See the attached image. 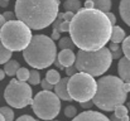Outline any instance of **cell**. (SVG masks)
I'll list each match as a JSON object with an SVG mask.
<instances>
[{
  "mask_svg": "<svg viewBox=\"0 0 130 121\" xmlns=\"http://www.w3.org/2000/svg\"><path fill=\"white\" fill-rule=\"evenodd\" d=\"M80 105H81L82 109H86V110L88 109V110H90V109L93 106V102H92V100H91V101H86V102H80Z\"/></svg>",
  "mask_w": 130,
  "mask_h": 121,
  "instance_id": "36",
  "label": "cell"
},
{
  "mask_svg": "<svg viewBox=\"0 0 130 121\" xmlns=\"http://www.w3.org/2000/svg\"><path fill=\"white\" fill-rule=\"evenodd\" d=\"M0 6H1V8H6V6H8V1H5V0H0Z\"/></svg>",
  "mask_w": 130,
  "mask_h": 121,
  "instance_id": "43",
  "label": "cell"
},
{
  "mask_svg": "<svg viewBox=\"0 0 130 121\" xmlns=\"http://www.w3.org/2000/svg\"><path fill=\"white\" fill-rule=\"evenodd\" d=\"M114 115H115L118 119H120L121 121H130V117H129V115H128V107L124 106V105L118 106V107L114 110Z\"/></svg>",
  "mask_w": 130,
  "mask_h": 121,
  "instance_id": "19",
  "label": "cell"
},
{
  "mask_svg": "<svg viewBox=\"0 0 130 121\" xmlns=\"http://www.w3.org/2000/svg\"><path fill=\"white\" fill-rule=\"evenodd\" d=\"M121 56H123V50H121V48L118 49V50L111 52V57H112V59H119V58H121Z\"/></svg>",
  "mask_w": 130,
  "mask_h": 121,
  "instance_id": "34",
  "label": "cell"
},
{
  "mask_svg": "<svg viewBox=\"0 0 130 121\" xmlns=\"http://www.w3.org/2000/svg\"><path fill=\"white\" fill-rule=\"evenodd\" d=\"M17 78L18 81H22V82H25V81H28L29 78V71H28V68H24V67H20L18 71H17Z\"/></svg>",
  "mask_w": 130,
  "mask_h": 121,
  "instance_id": "25",
  "label": "cell"
},
{
  "mask_svg": "<svg viewBox=\"0 0 130 121\" xmlns=\"http://www.w3.org/2000/svg\"><path fill=\"white\" fill-rule=\"evenodd\" d=\"M5 78V72H4V70H0V81H3Z\"/></svg>",
  "mask_w": 130,
  "mask_h": 121,
  "instance_id": "44",
  "label": "cell"
},
{
  "mask_svg": "<svg viewBox=\"0 0 130 121\" xmlns=\"http://www.w3.org/2000/svg\"><path fill=\"white\" fill-rule=\"evenodd\" d=\"M109 49H110V52H114V50H118V49H120V47H119V44L118 43H110L109 44Z\"/></svg>",
  "mask_w": 130,
  "mask_h": 121,
  "instance_id": "37",
  "label": "cell"
},
{
  "mask_svg": "<svg viewBox=\"0 0 130 121\" xmlns=\"http://www.w3.org/2000/svg\"><path fill=\"white\" fill-rule=\"evenodd\" d=\"M123 54L125 56V58L130 59V36L125 37V39L123 40V47H121Z\"/></svg>",
  "mask_w": 130,
  "mask_h": 121,
  "instance_id": "26",
  "label": "cell"
},
{
  "mask_svg": "<svg viewBox=\"0 0 130 121\" xmlns=\"http://www.w3.org/2000/svg\"><path fill=\"white\" fill-rule=\"evenodd\" d=\"M118 72H119V77L123 82L130 83V59L121 57L119 59V64H118Z\"/></svg>",
  "mask_w": 130,
  "mask_h": 121,
  "instance_id": "12",
  "label": "cell"
},
{
  "mask_svg": "<svg viewBox=\"0 0 130 121\" xmlns=\"http://www.w3.org/2000/svg\"><path fill=\"white\" fill-rule=\"evenodd\" d=\"M58 47H59L61 49H71V50H73V48H75L76 45H75V43L72 42L71 38H68V37H63V38H59Z\"/></svg>",
  "mask_w": 130,
  "mask_h": 121,
  "instance_id": "22",
  "label": "cell"
},
{
  "mask_svg": "<svg viewBox=\"0 0 130 121\" xmlns=\"http://www.w3.org/2000/svg\"><path fill=\"white\" fill-rule=\"evenodd\" d=\"M93 3V9H97L102 13H107L111 9V0H91Z\"/></svg>",
  "mask_w": 130,
  "mask_h": 121,
  "instance_id": "17",
  "label": "cell"
},
{
  "mask_svg": "<svg viewBox=\"0 0 130 121\" xmlns=\"http://www.w3.org/2000/svg\"><path fill=\"white\" fill-rule=\"evenodd\" d=\"M67 83H68V77H64V78H61L59 82L57 84H54V93L58 96L59 100H63V101H72L70 93H68V90H67Z\"/></svg>",
  "mask_w": 130,
  "mask_h": 121,
  "instance_id": "11",
  "label": "cell"
},
{
  "mask_svg": "<svg viewBox=\"0 0 130 121\" xmlns=\"http://www.w3.org/2000/svg\"><path fill=\"white\" fill-rule=\"evenodd\" d=\"M41 86H42V88H43L44 91H52V90L54 88V86H53V84H51L47 80L41 81Z\"/></svg>",
  "mask_w": 130,
  "mask_h": 121,
  "instance_id": "30",
  "label": "cell"
},
{
  "mask_svg": "<svg viewBox=\"0 0 130 121\" xmlns=\"http://www.w3.org/2000/svg\"><path fill=\"white\" fill-rule=\"evenodd\" d=\"M97 82L95 78L87 73L77 72L72 77L68 78L67 90L72 100L77 102H86L91 101L96 93Z\"/></svg>",
  "mask_w": 130,
  "mask_h": 121,
  "instance_id": "7",
  "label": "cell"
},
{
  "mask_svg": "<svg viewBox=\"0 0 130 121\" xmlns=\"http://www.w3.org/2000/svg\"><path fill=\"white\" fill-rule=\"evenodd\" d=\"M124 91H125L126 93H129V92H130V83L124 82Z\"/></svg>",
  "mask_w": 130,
  "mask_h": 121,
  "instance_id": "40",
  "label": "cell"
},
{
  "mask_svg": "<svg viewBox=\"0 0 130 121\" xmlns=\"http://www.w3.org/2000/svg\"><path fill=\"white\" fill-rule=\"evenodd\" d=\"M59 33H64V32H68L70 30V22H66V20H63L62 23H61V25L58 27V29H57Z\"/></svg>",
  "mask_w": 130,
  "mask_h": 121,
  "instance_id": "28",
  "label": "cell"
},
{
  "mask_svg": "<svg viewBox=\"0 0 130 121\" xmlns=\"http://www.w3.org/2000/svg\"><path fill=\"white\" fill-rule=\"evenodd\" d=\"M45 80L48 81L51 84H57L59 80H61V75H59V72L58 71H56V70H49L48 72H47V75H45Z\"/></svg>",
  "mask_w": 130,
  "mask_h": 121,
  "instance_id": "20",
  "label": "cell"
},
{
  "mask_svg": "<svg viewBox=\"0 0 130 121\" xmlns=\"http://www.w3.org/2000/svg\"><path fill=\"white\" fill-rule=\"evenodd\" d=\"M3 16H4V19H5V22H10V20H15L14 18H15V14L14 13H11V11H5L4 14H3Z\"/></svg>",
  "mask_w": 130,
  "mask_h": 121,
  "instance_id": "31",
  "label": "cell"
},
{
  "mask_svg": "<svg viewBox=\"0 0 130 121\" xmlns=\"http://www.w3.org/2000/svg\"><path fill=\"white\" fill-rule=\"evenodd\" d=\"M32 87L22 81L11 80L4 91V98L9 106L15 109H24L33 101Z\"/></svg>",
  "mask_w": 130,
  "mask_h": 121,
  "instance_id": "9",
  "label": "cell"
},
{
  "mask_svg": "<svg viewBox=\"0 0 130 121\" xmlns=\"http://www.w3.org/2000/svg\"><path fill=\"white\" fill-rule=\"evenodd\" d=\"M105 14H106L109 22L111 23V25H115V24H116V16H115V14H112L111 11H107V13H105Z\"/></svg>",
  "mask_w": 130,
  "mask_h": 121,
  "instance_id": "32",
  "label": "cell"
},
{
  "mask_svg": "<svg viewBox=\"0 0 130 121\" xmlns=\"http://www.w3.org/2000/svg\"><path fill=\"white\" fill-rule=\"evenodd\" d=\"M121 19L130 27V0H121L119 6Z\"/></svg>",
  "mask_w": 130,
  "mask_h": 121,
  "instance_id": "14",
  "label": "cell"
},
{
  "mask_svg": "<svg viewBox=\"0 0 130 121\" xmlns=\"http://www.w3.org/2000/svg\"><path fill=\"white\" fill-rule=\"evenodd\" d=\"M128 107H129V110H130V102H129V106H128Z\"/></svg>",
  "mask_w": 130,
  "mask_h": 121,
  "instance_id": "47",
  "label": "cell"
},
{
  "mask_svg": "<svg viewBox=\"0 0 130 121\" xmlns=\"http://www.w3.org/2000/svg\"><path fill=\"white\" fill-rule=\"evenodd\" d=\"M23 57L34 70H43L54 63L57 58V45L52 38L44 34L34 36L28 47L23 50Z\"/></svg>",
  "mask_w": 130,
  "mask_h": 121,
  "instance_id": "4",
  "label": "cell"
},
{
  "mask_svg": "<svg viewBox=\"0 0 130 121\" xmlns=\"http://www.w3.org/2000/svg\"><path fill=\"white\" fill-rule=\"evenodd\" d=\"M64 116L68 117V119L76 117V116H77V109H76L75 106H72V105L67 106V107L64 109Z\"/></svg>",
  "mask_w": 130,
  "mask_h": 121,
  "instance_id": "27",
  "label": "cell"
},
{
  "mask_svg": "<svg viewBox=\"0 0 130 121\" xmlns=\"http://www.w3.org/2000/svg\"><path fill=\"white\" fill-rule=\"evenodd\" d=\"M15 121H38L37 119L32 117L30 115H22L20 117H18Z\"/></svg>",
  "mask_w": 130,
  "mask_h": 121,
  "instance_id": "33",
  "label": "cell"
},
{
  "mask_svg": "<svg viewBox=\"0 0 130 121\" xmlns=\"http://www.w3.org/2000/svg\"><path fill=\"white\" fill-rule=\"evenodd\" d=\"M72 121H110V119L99 111L87 110V111L78 114L76 117L72 119Z\"/></svg>",
  "mask_w": 130,
  "mask_h": 121,
  "instance_id": "10",
  "label": "cell"
},
{
  "mask_svg": "<svg viewBox=\"0 0 130 121\" xmlns=\"http://www.w3.org/2000/svg\"><path fill=\"white\" fill-rule=\"evenodd\" d=\"M58 62L66 68V67H70V66H73L75 64V61H76V54L73 53V50L71 49H62L57 57Z\"/></svg>",
  "mask_w": 130,
  "mask_h": 121,
  "instance_id": "13",
  "label": "cell"
},
{
  "mask_svg": "<svg viewBox=\"0 0 130 121\" xmlns=\"http://www.w3.org/2000/svg\"><path fill=\"white\" fill-rule=\"evenodd\" d=\"M5 23H6V22H5V19H4L3 14H0V30H1V28H3V25H4Z\"/></svg>",
  "mask_w": 130,
  "mask_h": 121,
  "instance_id": "42",
  "label": "cell"
},
{
  "mask_svg": "<svg viewBox=\"0 0 130 121\" xmlns=\"http://www.w3.org/2000/svg\"><path fill=\"white\" fill-rule=\"evenodd\" d=\"M11 50H9V49H6L4 45H3V43L0 42V64H5L10 58H11Z\"/></svg>",
  "mask_w": 130,
  "mask_h": 121,
  "instance_id": "21",
  "label": "cell"
},
{
  "mask_svg": "<svg viewBox=\"0 0 130 121\" xmlns=\"http://www.w3.org/2000/svg\"><path fill=\"white\" fill-rule=\"evenodd\" d=\"M59 1L57 0H17L15 16L30 29H44L58 15Z\"/></svg>",
  "mask_w": 130,
  "mask_h": 121,
  "instance_id": "2",
  "label": "cell"
},
{
  "mask_svg": "<svg viewBox=\"0 0 130 121\" xmlns=\"http://www.w3.org/2000/svg\"><path fill=\"white\" fill-rule=\"evenodd\" d=\"M32 30L20 20L6 22L0 30V42L3 45L11 50H24L32 40Z\"/></svg>",
  "mask_w": 130,
  "mask_h": 121,
  "instance_id": "6",
  "label": "cell"
},
{
  "mask_svg": "<svg viewBox=\"0 0 130 121\" xmlns=\"http://www.w3.org/2000/svg\"><path fill=\"white\" fill-rule=\"evenodd\" d=\"M63 8L66 9V11H72L76 14L81 9V3L80 0H66L63 3Z\"/></svg>",
  "mask_w": 130,
  "mask_h": 121,
  "instance_id": "18",
  "label": "cell"
},
{
  "mask_svg": "<svg viewBox=\"0 0 130 121\" xmlns=\"http://www.w3.org/2000/svg\"><path fill=\"white\" fill-rule=\"evenodd\" d=\"M112 25L105 13L97 9L81 8L70 22L71 39L81 50H99L111 36Z\"/></svg>",
  "mask_w": 130,
  "mask_h": 121,
  "instance_id": "1",
  "label": "cell"
},
{
  "mask_svg": "<svg viewBox=\"0 0 130 121\" xmlns=\"http://www.w3.org/2000/svg\"><path fill=\"white\" fill-rule=\"evenodd\" d=\"M64 70H66V75H67L68 77H72L73 75H76V73L78 72L77 68L75 67V64H73V66H70V67H66Z\"/></svg>",
  "mask_w": 130,
  "mask_h": 121,
  "instance_id": "29",
  "label": "cell"
},
{
  "mask_svg": "<svg viewBox=\"0 0 130 121\" xmlns=\"http://www.w3.org/2000/svg\"><path fill=\"white\" fill-rule=\"evenodd\" d=\"M33 112L42 120H53L61 111V100L52 91H42L32 101Z\"/></svg>",
  "mask_w": 130,
  "mask_h": 121,
  "instance_id": "8",
  "label": "cell"
},
{
  "mask_svg": "<svg viewBox=\"0 0 130 121\" xmlns=\"http://www.w3.org/2000/svg\"><path fill=\"white\" fill-rule=\"evenodd\" d=\"M125 39V32L123 28L118 27V25H112L111 29V36H110V40L112 43H121L123 40Z\"/></svg>",
  "mask_w": 130,
  "mask_h": 121,
  "instance_id": "15",
  "label": "cell"
},
{
  "mask_svg": "<svg viewBox=\"0 0 130 121\" xmlns=\"http://www.w3.org/2000/svg\"><path fill=\"white\" fill-rule=\"evenodd\" d=\"M0 121H5V120H4V117H3V115H1V114H0Z\"/></svg>",
  "mask_w": 130,
  "mask_h": 121,
  "instance_id": "46",
  "label": "cell"
},
{
  "mask_svg": "<svg viewBox=\"0 0 130 121\" xmlns=\"http://www.w3.org/2000/svg\"><path fill=\"white\" fill-rule=\"evenodd\" d=\"M61 38V34H59V32L58 30H56V29H53V33H52V39H59Z\"/></svg>",
  "mask_w": 130,
  "mask_h": 121,
  "instance_id": "38",
  "label": "cell"
},
{
  "mask_svg": "<svg viewBox=\"0 0 130 121\" xmlns=\"http://www.w3.org/2000/svg\"><path fill=\"white\" fill-rule=\"evenodd\" d=\"M5 1H8V3H9V1H10V0H5Z\"/></svg>",
  "mask_w": 130,
  "mask_h": 121,
  "instance_id": "48",
  "label": "cell"
},
{
  "mask_svg": "<svg viewBox=\"0 0 130 121\" xmlns=\"http://www.w3.org/2000/svg\"><path fill=\"white\" fill-rule=\"evenodd\" d=\"M112 57L109 48L104 47L99 50H78L76 54L75 67L78 72L87 73L92 77L104 75L111 66Z\"/></svg>",
  "mask_w": 130,
  "mask_h": 121,
  "instance_id": "5",
  "label": "cell"
},
{
  "mask_svg": "<svg viewBox=\"0 0 130 121\" xmlns=\"http://www.w3.org/2000/svg\"><path fill=\"white\" fill-rule=\"evenodd\" d=\"M85 8L86 9H93V3L91 0H86L85 1Z\"/></svg>",
  "mask_w": 130,
  "mask_h": 121,
  "instance_id": "39",
  "label": "cell"
},
{
  "mask_svg": "<svg viewBox=\"0 0 130 121\" xmlns=\"http://www.w3.org/2000/svg\"><path fill=\"white\" fill-rule=\"evenodd\" d=\"M20 68V64H19V62L18 61H15V59H9L6 63H5V66H4V72H5V75H8V76H15L17 75V71Z\"/></svg>",
  "mask_w": 130,
  "mask_h": 121,
  "instance_id": "16",
  "label": "cell"
},
{
  "mask_svg": "<svg viewBox=\"0 0 130 121\" xmlns=\"http://www.w3.org/2000/svg\"><path fill=\"white\" fill-rule=\"evenodd\" d=\"M110 121H121V120H120V119H118L115 115H112V116L110 117Z\"/></svg>",
  "mask_w": 130,
  "mask_h": 121,
  "instance_id": "45",
  "label": "cell"
},
{
  "mask_svg": "<svg viewBox=\"0 0 130 121\" xmlns=\"http://www.w3.org/2000/svg\"><path fill=\"white\" fill-rule=\"evenodd\" d=\"M126 96L128 93L124 91V82L120 77L105 76L97 82L92 102L102 111H114L118 106L124 105Z\"/></svg>",
  "mask_w": 130,
  "mask_h": 121,
  "instance_id": "3",
  "label": "cell"
},
{
  "mask_svg": "<svg viewBox=\"0 0 130 121\" xmlns=\"http://www.w3.org/2000/svg\"><path fill=\"white\" fill-rule=\"evenodd\" d=\"M57 1H59V0H57Z\"/></svg>",
  "mask_w": 130,
  "mask_h": 121,
  "instance_id": "49",
  "label": "cell"
},
{
  "mask_svg": "<svg viewBox=\"0 0 130 121\" xmlns=\"http://www.w3.org/2000/svg\"><path fill=\"white\" fill-rule=\"evenodd\" d=\"M73 15H75V13H72V11H66V13H63V20L71 22L72 18H73Z\"/></svg>",
  "mask_w": 130,
  "mask_h": 121,
  "instance_id": "35",
  "label": "cell"
},
{
  "mask_svg": "<svg viewBox=\"0 0 130 121\" xmlns=\"http://www.w3.org/2000/svg\"><path fill=\"white\" fill-rule=\"evenodd\" d=\"M54 66H56V67H58V70H64V67L58 62V59H56V61H54Z\"/></svg>",
  "mask_w": 130,
  "mask_h": 121,
  "instance_id": "41",
  "label": "cell"
},
{
  "mask_svg": "<svg viewBox=\"0 0 130 121\" xmlns=\"http://www.w3.org/2000/svg\"><path fill=\"white\" fill-rule=\"evenodd\" d=\"M28 82H29L30 84H33V86L41 83V75H39V72H38L37 70L29 71V78H28Z\"/></svg>",
  "mask_w": 130,
  "mask_h": 121,
  "instance_id": "24",
  "label": "cell"
},
{
  "mask_svg": "<svg viewBox=\"0 0 130 121\" xmlns=\"http://www.w3.org/2000/svg\"><path fill=\"white\" fill-rule=\"evenodd\" d=\"M0 114L3 115L4 120L5 121H13L14 120V111L8 107V106H4V107H0Z\"/></svg>",
  "mask_w": 130,
  "mask_h": 121,
  "instance_id": "23",
  "label": "cell"
}]
</instances>
